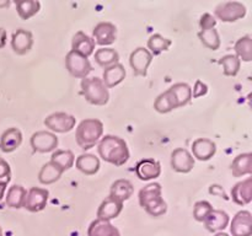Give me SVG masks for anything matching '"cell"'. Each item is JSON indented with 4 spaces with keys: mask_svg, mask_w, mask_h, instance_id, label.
<instances>
[{
    "mask_svg": "<svg viewBox=\"0 0 252 236\" xmlns=\"http://www.w3.org/2000/svg\"><path fill=\"white\" fill-rule=\"evenodd\" d=\"M27 191L21 184H14L7 191L6 197H5V203L9 208L20 209L24 206L25 199H26Z\"/></svg>",
    "mask_w": 252,
    "mask_h": 236,
    "instance_id": "cell-28",
    "label": "cell"
},
{
    "mask_svg": "<svg viewBox=\"0 0 252 236\" xmlns=\"http://www.w3.org/2000/svg\"><path fill=\"white\" fill-rule=\"evenodd\" d=\"M88 236H121L120 230L111 224V221L96 220L91 221L88 229Z\"/></svg>",
    "mask_w": 252,
    "mask_h": 236,
    "instance_id": "cell-26",
    "label": "cell"
},
{
    "mask_svg": "<svg viewBox=\"0 0 252 236\" xmlns=\"http://www.w3.org/2000/svg\"><path fill=\"white\" fill-rule=\"evenodd\" d=\"M126 78V69L121 63L113 64L103 70L102 74V83L107 88H112L115 86L120 85Z\"/></svg>",
    "mask_w": 252,
    "mask_h": 236,
    "instance_id": "cell-22",
    "label": "cell"
},
{
    "mask_svg": "<svg viewBox=\"0 0 252 236\" xmlns=\"http://www.w3.org/2000/svg\"><path fill=\"white\" fill-rule=\"evenodd\" d=\"M44 125L54 133H68L74 129L76 118L65 112H56L47 116L43 120Z\"/></svg>",
    "mask_w": 252,
    "mask_h": 236,
    "instance_id": "cell-6",
    "label": "cell"
},
{
    "mask_svg": "<svg viewBox=\"0 0 252 236\" xmlns=\"http://www.w3.org/2000/svg\"><path fill=\"white\" fill-rule=\"evenodd\" d=\"M229 221H230V218L226 211L220 210V209H213L207 215L203 223L207 230L211 233H217V231L224 230L229 225Z\"/></svg>",
    "mask_w": 252,
    "mask_h": 236,
    "instance_id": "cell-19",
    "label": "cell"
},
{
    "mask_svg": "<svg viewBox=\"0 0 252 236\" xmlns=\"http://www.w3.org/2000/svg\"><path fill=\"white\" fill-rule=\"evenodd\" d=\"M133 192H134V187H133L132 182L128 181V179L121 178L112 183L110 188V196L115 197L118 201L125 203L126 201H128L133 196Z\"/></svg>",
    "mask_w": 252,
    "mask_h": 236,
    "instance_id": "cell-27",
    "label": "cell"
},
{
    "mask_svg": "<svg viewBox=\"0 0 252 236\" xmlns=\"http://www.w3.org/2000/svg\"><path fill=\"white\" fill-rule=\"evenodd\" d=\"M231 199L234 203L238 206H246L251 203L252 201V178L244 179V181L238 182L235 186L231 188Z\"/></svg>",
    "mask_w": 252,
    "mask_h": 236,
    "instance_id": "cell-18",
    "label": "cell"
},
{
    "mask_svg": "<svg viewBox=\"0 0 252 236\" xmlns=\"http://www.w3.org/2000/svg\"><path fill=\"white\" fill-rule=\"evenodd\" d=\"M10 2L9 1H4V2H0V7H4V6H7Z\"/></svg>",
    "mask_w": 252,
    "mask_h": 236,
    "instance_id": "cell-45",
    "label": "cell"
},
{
    "mask_svg": "<svg viewBox=\"0 0 252 236\" xmlns=\"http://www.w3.org/2000/svg\"><path fill=\"white\" fill-rule=\"evenodd\" d=\"M51 161L61 167L64 172L71 169L75 162V156L71 150H54L51 156Z\"/></svg>",
    "mask_w": 252,
    "mask_h": 236,
    "instance_id": "cell-32",
    "label": "cell"
},
{
    "mask_svg": "<svg viewBox=\"0 0 252 236\" xmlns=\"http://www.w3.org/2000/svg\"><path fill=\"white\" fill-rule=\"evenodd\" d=\"M33 46V34L27 30L19 29L12 33L11 47L12 51L19 56H25L31 51Z\"/></svg>",
    "mask_w": 252,
    "mask_h": 236,
    "instance_id": "cell-14",
    "label": "cell"
},
{
    "mask_svg": "<svg viewBox=\"0 0 252 236\" xmlns=\"http://www.w3.org/2000/svg\"><path fill=\"white\" fill-rule=\"evenodd\" d=\"M5 178V181L9 182L11 178V169L6 160L0 157V179Z\"/></svg>",
    "mask_w": 252,
    "mask_h": 236,
    "instance_id": "cell-40",
    "label": "cell"
},
{
    "mask_svg": "<svg viewBox=\"0 0 252 236\" xmlns=\"http://www.w3.org/2000/svg\"><path fill=\"white\" fill-rule=\"evenodd\" d=\"M98 155L106 162L115 165V166H123L129 160V149L125 139L117 135H105L101 138L98 143Z\"/></svg>",
    "mask_w": 252,
    "mask_h": 236,
    "instance_id": "cell-1",
    "label": "cell"
},
{
    "mask_svg": "<svg viewBox=\"0 0 252 236\" xmlns=\"http://www.w3.org/2000/svg\"><path fill=\"white\" fill-rule=\"evenodd\" d=\"M236 54L239 59H243L244 61H251L252 60V38L251 36H244L236 41L235 46H234Z\"/></svg>",
    "mask_w": 252,
    "mask_h": 236,
    "instance_id": "cell-36",
    "label": "cell"
},
{
    "mask_svg": "<svg viewBox=\"0 0 252 236\" xmlns=\"http://www.w3.org/2000/svg\"><path fill=\"white\" fill-rule=\"evenodd\" d=\"M135 175L140 181H150L161 174V165L154 159H143L135 165Z\"/></svg>",
    "mask_w": 252,
    "mask_h": 236,
    "instance_id": "cell-15",
    "label": "cell"
},
{
    "mask_svg": "<svg viewBox=\"0 0 252 236\" xmlns=\"http://www.w3.org/2000/svg\"><path fill=\"white\" fill-rule=\"evenodd\" d=\"M209 193L213 194V196H218V197H221V198L226 199L228 201V196L225 194V192H224L223 187H220L219 184H212L211 187H209Z\"/></svg>",
    "mask_w": 252,
    "mask_h": 236,
    "instance_id": "cell-42",
    "label": "cell"
},
{
    "mask_svg": "<svg viewBox=\"0 0 252 236\" xmlns=\"http://www.w3.org/2000/svg\"><path fill=\"white\" fill-rule=\"evenodd\" d=\"M65 66L69 74L78 79L88 78L89 74L93 71V65L89 58L74 51L68 52L65 56Z\"/></svg>",
    "mask_w": 252,
    "mask_h": 236,
    "instance_id": "cell-5",
    "label": "cell"
},
{
    "mask_svg": "<svg viewBox=\"0 0 252 236\" xmlns=\"http://www.w3.org/2000/svg\"><path fill=\"white\" fill-rule=\"evenodd\" d=\"M95 60L102 68H108V66L117 64L120 61V54L113 48H100L95 52Z\"/></svg>",
    "mask_w": 252,
    "mask_h": 236,
    "instance_id": "cell-30",
    "label": "cell"
},
{
    "mask_svg": "<svg viewBox=\"0 0 252 236\" xmlns=\"http://www.w3.org/2000/svg\"><path fill=\"white\" fill-rule=\"evenodd\" d=\"M30 144H31L33 151L42 152H51L56 150L58 147V138L54 133L47 132V130H39L32 134L31 139H30Z\"/></svg>",
    "mask_w": 252,
    "mask_h": 236,
    "instance_id": "cell-8",
    "label": "cell"
},
{
    "mask_svg": "<svg viewBox=\"0 0 252 236\" xmlns=\"http://www.w3.org/2000/svg\"><path fill=\"white\" fill-rule=\"evenodd\" d=\"M154 108L157 112L162 113V115L171 112L172 110H176V105H175V101L169 90L158 96L154 102Z\"/></svg>",
    "mask_w": 252,
    "mask_h": 236,
    "instance_id": "cell-37",
    "label": "cell"
},
{
    "mask_svg": "<svg viewBox=\"0 0 252 236\" xmlns=\"http://www.w3.org/2000/svg\"><path fill=\"white\" fill-rule=\"evenodd\" d=\"M123 210V202L118 201L115 197L108 196L102 201L97 209V219L101 220H112L116 219Z\"/></svg>",
    "mask_w": 252,
    "mask_h": 236,
    "instance_id": "cell-16",
    "label": "cell"
},
{
    "mask_svg": "<svg viewBox=\"0 0 252 236\" xmlns=\"http://www.w3.org/2000/svg\"><path fill=\"white\" fill-rule=\"evenodd\" d=\"M230 231L233 236L252 235V216L249 210H240L235 214L230 224Z\"/></svg>",
    "mask_w": 252,
    "mask_h": 236,
    "instance_id": "cell-13",
    "label": "cell"
},
{
    "mask_svg": "<svg viewBox=\"0 0 252 236\" xmlns=\"http://www.w3.org/2000/svg\"><path fill=\"white\" fill-rule=\"evenodd\" d=\"M17 14L21 20H29L33 17L41 9V2L37 0H19L15 2Z\"/></svg>",
    "mask_w": 252,
    "mask_h": 236,
    "instance_id": "cell-31",
    "label": "cell"
},
{
    "mask_svg": "<svg viewBox=\"0 0 252 236\" xmlns=\"http://www.w3.org/2000/svg\"><path fill=\"white\" fill-rule=\"evenodd\" d=\"M231 174L234 177H241L252 174V154L244 152L238 155L230 165Z\"/></svg>",
    "mask_w": 252,
    "mask_h": 236,
    "instance_id": "cell-24",
    "label": "cell"
},
{
    "mask_svg": "<svg viewBox=\"0 0 252 236\" xmlns=\"http://www.w3.org/2000/svg\"><path fill=\"white\" fill-rule=\"evenodd\" d=\"M81 93L89 103L95 106H105L110 100V92L100 78L81 79Z\"/></svg>",
    "mask_w": 252,
    "mask_h": 236,
    "instance_id": "cell-4",
    "label": "cell"
},
{
    "mask_svg": "<svg viewBox=\"0 0 252 236\" xmlns=\"http://www.w3.org/2000/svg\"><path fill=\"white\" fill-rule=\"evenodd\" d=\"M75 166L84 175L93 176V175L97 174V171L100 170V160L94 154L85 152V154H81L76 157Z\"/></svg>",
    "mask_w": 252,
    "mask_h": 236,
    "instance_id": "cell-23",
    "label": "cell"
},
{
    "mask_svg": "<svg viewBox=\"0 0 252 236\" xmlns=\"http://www.w3.org/2000/svg\"><path fill=\"white\" fill-rule=\"evenodd\" d=\"M7 183H9V182L0 181V201H1V199L4 198L5 191H6V187H7Z\"/></svg>",
    "mask_w": 252,
    "mask_h": 236,
    "instance_id": "cell-44",
    "label": "cell"
},
{
    "mask_svg": "<svg viewBox=\"0 0 252 236\" xmlns=\"http://www.w3.org/2000/svg\"><path fill=\"white\" fill-rule=\"evenodd\" d=\"M171 167L180 174H189L194 167V157L184 148H177L171 152Z\"/></svg>",
    "mask_w": 252,
    "mask_h": 236,
    "instance_id": "cell-12",
    "label": "cell"
},
{
    "mask_svg": "<svg viewBox=\"0 0 252 236\" xmlns=\"http://www.w3.org/2000/svg\"><path fill=\"white\" fill-rule=\"evenodd\" d=\"M207 92H208V86H207L204 83H202L201 80H197L196 85H194L193 90H192V97L193 98L202 97V96L206 95Z\"/></svg>",
    "mask_w": 252,
    "mask_h": 236,
    "instance_id": "cell-41",
    "label": "cell"
},
{
    "mask_svg": "<svg viewBox=\"0 0 252 236\" xmlns=\"http://www.w3.org/2000/svg\"><path fill=\"white\" fill-rule=\"evenodd\" d=\"M216 16L223 22H235L246 15V6L239 1H225L216 7Z\"/></svg>",
    "mask_w": 252,
    "mask_h": 236,
    "instance_id": "cell-7",
    "label": "cell"
},
{
    "mask_svg": "<svg viewBox=\"0 0 252 236\" xmlns=\"http://www.w3.org/2000/svg\"><path fill=\"white\" fill-rule=\"evenodd\" d=\"M213 210V206L209 203L208 201H198L196 202L193 208V218L196 219L197 221H202L203 223L204 219L207 218L211 211Z\"/></svg>",
    "mask_w": 252,
    "mask_h": 236,
    "instance_id": "cell-38",
    "label": "cell"
},
{
    "mask_svg": "<svg viewBox=\"0 0 252 236\" xmlns=\"http://www.w3.org/2000/svg\"><path fill=\"white\" fill-rule=\"evenodd\" d=\"M49 192L46 188H39V187H32L27 192L26 199H25L24 208L27 209L31 213H38L43 210L48 202Z\"/></svg>",
    "mask_w": 252,
    "mask_h": 236,
    "instance_id": "cell-10",
    "label": "cell"
},
{
    "mask_svg": "<svg viewBox=\"0 0 252 236\" xmlns=\"http://www.w3.org/2000/svg\"><path fill=\"white\" fill-rule=\"evenodd\" d=\"M103 134V123L96 118H86L79 123L75 132L76 144L83 150L95 147Z\"/></svg>",
    "mask_w": 252,
    "mask_h": 236,
    "instance_id": "cell-3",
    "label": "cell"
},
{
    "mask_svg": "<svg viewBox=\"0 0 252 236\" xmlns=\"http://www.w3.org/2000/svg\"><path fill=\"white\" fill-rule=\"evenodd\" d=\"M217 25V20L214 19L213 15L208 14H203L201 16V20H199V26H201V31L202 30H209V29H214Z\"/></svg>",
    "mask_w": 252,
    "mask_h": 236,
    "instance_id": "cell-39",
    "label": "cell"
},
{
    "mask_svg": "<svg viewBox=\"0 0 252 236\" xmlns=\"http://www.w3.org/2000/svg\"><path fill=\"white\" fill-rule=\"evenodd\" d=\"M22 143V133L19 128H7L0 137V150L2 152H12L20 148Z\"/></svg>",
    "mask_w": 252,
    "mask_h": 236,
    "instance_id": "cell-20",
    "label": "cell"
},
{
    "mask_svg": "<svg viewBox=\"0 0 252 236\" xmlns=\"http://www.w3.org/2000/svg\"><path fill=\"white\" fill-rule=\"evenodd\" d=\"M0 236H4V235H2V229L1 228H0Z\"/></svg>",
    "mask_w": 252,
    "mask_h": 236,
    "instance_id": "cell-47",
    "label": "cell"
},
{
    "mask_svg": "<svg viewBox=\"0 0 252 236\" xmlns=\"http://www.w3.org/2000/svg\"><path fill=\"white\" fill-rule=\"evenodd\" d=\"M214 236H229V235L226 233H218V234H216Z\"/></svg>",
    "mask_w": 252,
    "mask_h": 236,
    "instance_id": "cell-46",
    "label": "cell"
},
{
    "mask_svg": "<svg viewBox=\"0 0 252 236\" xmlns=\"http://www.w3.org/2000/svg\"><path fill=\"white\" fill-rule=\"evenodd\" d=\"M217 145L213 140L207 138H198L192 144V156L199 161H208L216 155Z\"/></svg>",
    "mask_w": 252,
    "mask_h": 236,
    "instance_id": "cell-17",
    "label": "cell"
},
{
    "mask_svg": "<svg viewBox=\"0 0 252 236\" xmlns=\"http://www.w3.org/2000/svg\"><path fill=\"white\" fill-rule=\"evenodd\" d=\"M218 63L223 66V71L225 76H236L240 71L241 60L235 54H226V56L221 57Z\"/></svg>",
    "mask_w": 252,
    "mask_h": 236,
    "instance_id": "cell-35",
    "label": "cell"
},
{
    "mask_svg": "<svg viewBox=\"0 0 252 236\" xmlns=\"http://www.w3.org/2000/svg\"><path fill=\"white\" fill-rule=\"evenodd\" d=\"M170 93L175 101L176 108L184 107L192 100V88L186 83H177L169 88Z\"/></svg>",
    "mask_w": 252,
    "mask_h": 236,
    "instance_id": "cell-25",
    "label": "cell"
},
{
    "mask_svg": "<svg viewBox=\"0 0 252 236\" xmlns=\"http://www.w3.org/2000/svg\"><path fill=\"white\" fill-rule=\"evenodd\" d=\"M95 44V41L90 36L84 33L83 31H78L73 36V39H71V51L78 52V53L89 58L91 54H94Z\"/></svg>",
    "mask_w": 252,
    "mask_h": 236,
    "instance_id": "cell-21",
    "label": "cell"
},
{
    "mask_svg": "<svg viewBox=\"0 0 252 236\" xmlns=\"http://www.w3.org/2000/svg\"><path fill=\"white\" fill-rule=\"evenodd\" d=\"M139 204L149 215L161 216L167 211V204L162 198L161 184L152 182L139 191Z\"/></svg>",
    "mask_w": 252,
    "mask_h": 236,
    "instance_id": "cell-2",
    "label": "cell"
},
{
    "mask_svg": "<svg viewBox=\"0 0 252 236\" xmlns=\"http://www.w3.org/2000/svg\"><path fill=\"white\" fill-rule=\"evenodd\" d=\"M64 174L63 170L59 166H57L56 164H53L52 161L47 162L42 166V169L39 170L38 174V181L42 184H52L54 182L58 181L62 177V175Z\"/></svg>",
    "mask_w": 252,
    "mask_h": 236,
    "instance_id": "cell-29",
    "label": "cell"
},
{
    "mask_svg": "<svg viewBox=\"0 0 252 236\" xmlns=\"http://www.w3.org/2000/svg\"><path fill=\"white\" fill-rule=\"evenodd\" d=\"M172 44V41L169 38H165L160 33L152 34L148 39V51L152 53V56H159L162 52L167 51L170 46Z\"/></svg>",
    "mask_w": 252,
    "mask_h": 236,
    "instance_id": "cell-33",
    "label": "cell"
},
{
    "mask_svg": "<svg viewBox=\"0 0 252 236\" xmlns=\"http://www.w3.org/2000/svg\"><path fill=\"white\" fill-rule=\"evenodd\" d=\"M93 36V39L98 46H110L117 39V27L112 22H100L94 27Z\"/></svg>",
    "mask_w": 252,
    "mask_h": 236,
    "instance_id": "cell-11",
    "label": "cell"
},
{
    "mask_svg": "<svg viewBox=\"0 0 252 236\" xmlns=\"http://www.w3.org/2000/svg\"><path fill=\"white\" fill-rule=\"evenodd\" d=\"M153 56L144 47H138L130 53L129 64L135 76H147L148 68L152 64Z\"/></svg>",
    "mask_w": 252,
    "mask_h": 236,
    "instance_id": "cell-9",
    "label": "cell"
},
{
    "mask_svg": "<svg viewBox=\"0 0 252 236\" xmlns=\"http://www.w3.org/2000/svg\"><path fill=\"white\" fill-rule=\"evenodd\" d=\"M198 38L204 47L212 51H217L220 47V36L216 27L209 30H202L198 32Z\"/></svg>",
    "mask_w": 252,
    "mask_h": 236,
    "instance_id": "cell-34",
    "label": "cell"
},
{
    "mask_svg": "<svg viewBox=\"0 0 252 236\" xmlns=\"http://www.w3.org/2000/svg\"><path fill=\"white\" fill-rule=\"evenodd\" d=\"M6 38H7L6 30H4L2 27H0V49L4 48L5 44H6Z\"/></svg>",
    "mask_w": 252,
    "mask_h": 236,
    "instance_id": "cell-43",
    "label": "cell"
}]
</instances>
